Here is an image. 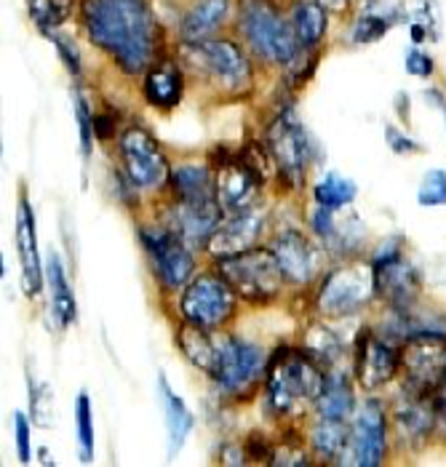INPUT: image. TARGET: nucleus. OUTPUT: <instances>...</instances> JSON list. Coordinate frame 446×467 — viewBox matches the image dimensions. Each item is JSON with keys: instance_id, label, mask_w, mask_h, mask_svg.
<instances>
[{"instance_id": "1", "label": "nucleus", "mask_w": 446, "mask_h": 467, "mask_svg": "<svg viewBox=\"0 0 446 467\" xmlns=\"http://www.w3.org/2000/svg\"><path fill=\"white\" fill-rule=\"evenodd\" d=\"M83 27L118 70L140 75L155 65L158 25L145 0H83Z\"/></svg>"}, {"instance_id": "2", "label": "nucleus", "mask_w": 446, "mask_h": 467, "mask_svg": "<svg viewBox=\"0 0 446 467\" xmlns=\"http://www.w3.org/2000/svg\"><path fill=\"white\" fill-rule=\"evenodd\" d=\"M327 374L321 363L299 353V350H281L264 368V409L275 420L297 417L307 406L316 403L324 390Z\"/></svg>"}, {"instance_id": "3", "label": "nucleus", "mask_w": 446, "mask_h": 467, "mask_svg": "<svg viewBox=\"0 0 446 467\" xmlns=\"http://www.w3.org/2000/svg\"><path fill=\"white\" fill-rule=\"evenodd\" d=\"M238 27L249 48L273 65H292L299 54V43L292 30V22L281 16V11L267 0H241Z\"/></svg>"}, {"instance_id": "4", "label": "nucleus", "mask_w": 446, "mask_h": 467, "mask_svg": "<svg viewBox=\"0 0 446 467\" xmlns=\"http://www.w3.org/2000/svg\"><path fill=\"white\" fill-rule=\"evenodd\" d=\"M264 150L273 161V169L292 190L302 187L307 169L316 158V144L302 126L295 109H281L264 134Z\"/></svg>"}, {"instance_id": "5", "label": "nucleus", "mask_w": 446, "mask_h": 467, "mask_svg": "<svg viewBox=\"0 0 446 467\" xmlns=\"http://www.w3.org/2000/svg\"><path fill=\"white\" fill-rule=\"evenodd\" d=\"M217 267H220V275L238 294V299L252 302V305L275 299L284 284V273L278 267L273 249L254 246V249L217 259Z\"/></svg>"}, {"instance_id": "6", "label": "nucleus", "mask_w": 446, "mask_h": 467, "mask_svg": "<svg viewBox=\"0 0 446 467\" xmlns=\"http://www.w3.org/2000/svg\"><path fill=\"white\" fill-rule=\"evenodd\" d=\"M118 161L120 174L134 184V190H161L171 177L163 147L142 126H126L118 131Z\"/></svg>"}, {"instance_id": "7", "label": "nucleus", "mask_w": 446, "mask_h": 467, "mask_svg": "<svg viewBox=\"0 0 446 467\" xmlns=\"http://www.w3.org/2000/svg\"><path fill=\"white\" fill-rule=\"evenodd\" d=\"M140 244L148 254L150 270L166 291L185 288L195 273V256L185 241L166 224L140 227Z\"/></svg>"}, {"instance_id": "8", "label": "nucleus", "mask_w": 446, "mask_h": 467, "mask_svg": "<svg viewBox=\"0 0 446 467\" xmlns=\"http://www.w3.org/2000/svg\"><path fill=\"white\" fill-rule=\"evenodd\" d=\"M235 305H238V294L223 275L203 273L182 288L180 316L187 324L217 331L235 316Z\"/></svg>"}, {"instance_id": "9", "label": "nucleus", "mask_w": 446, "mask_h": 467, "mask_svg": "<svg viewBox=\"0 0 446 467\" xmlns=\"http://www.w3.org/2000/svg\"><path fill=\"white\" fill-rule=\"evenodd\" d=\"M182 48L192 70L201 72L206 80H214L227 91H241L252 83V62L238 43L209 37L201 43H185Z\"/></svg>"}, {"instance_id": "10", "label": "nucleus", "mask_w": 446, "mask_h": 467, "mask_svg": "<svg viewBox=\"0 0 446 467\" xmlns=\"http://www.w3.org/2000/svg\"><path fill=\"white\" fill-rule=\"evenodd\" d=\"M374 296L372 265L347 262L332 270L318 286V313L327 318L356 316Z\"/></svg>"}, {"instance_id": "11", "label": "nucleus", "mask_w": 446, "mask_h": 467, "mask_svg": "<svg viewBox=\"0 0 446 467\" xmlns=\"http://www.w3.org/2000/svg\"><path fill=\"white\" fill-rule=\"evenodd\" d=\"M374 294H379L393 310L414 307L420 296V273L404 256L401 238H388L372 259Z\"/></svg>"}, {"instance_id": "12", "label": "nucleus", "mask_w": 446, "mask_h": 467, "mask_svg": "<svg viewBox=\"0 0 446 467\" xmlns=\"http://www.w3.org/2000/svg\"><path fill=\"white\" fill-rule=\"evenodd\" d=\"M264 368H267V358H264V350L260 345H254L249 339L227 337V339H220V345H217V358L209 368V379L223 393L235 396V393L252 388Z\"/></svg>"}, {"instance_id": "13", "label": "nucleus", "mask_w": 446, "mask_h": 467, "mask_svg": "<svg viewBox=\"0 0 446 467\" xmlns=\"http://www.w3.org/2000/svg\"><path fill=\"white\" fill-rule=\"evenodd\" d=\"M388 449V417L377 398H367L356 414L347 435V446L339 457L342 465L377 467L385 460Z\"/></svg>"}, {"instance_id": "14", "label": "nucleus", "mask_w": 446, "mask_h": 467, "mask_svg": "<svg viewBox=\"0 0 446 467\" xmlns=\"http://www.w3.org/2000/svg\"><path fill=\"white\" fill-rule=\"evenodd\" d=\"M212 171H214L217 203L223 206L224 216L254 209V203L260 198L262 180L241 161V155H235L233 150H224V152L217 150Z\"/></svg>"}, {"instance_id": "15", "label": "nucleus", "mask_w": 446, "mask_h": 467, "mask_svg": "<svg viewBox=\"0 0 446 467\" xmlns=\"http://www.w3.org/2000/svg\"><path fill=\"white\" fill-rule=\"evenodd\" d=\"M224 222L223 206L217 201H209V203H185V201H177L166 209V216L161 224H166L169 230H174L187 246L195 252V249H203L212 244L214 233L220 230V224Z\"/></svg>"}, {"instance_id": "16", "label": "nucleus", "mask_w": 446, "mask_h": 467, "mask_svg": "<svg viewBox=\"0 0 446 467\" xmlns=\"http://www.w3.org/2000/svg\"><path fill=\"white\" fill-rule=\"evenodd\" d=\"M401 366V350L390 339L377 337L372 328L358 331L356 337V379L364 390H377L388 385Z\"/></svg>"}, {"instance_id": "17", "label": "nucleus", "mask_w": 446, "mask_h": 467, "mask_svg": "<svg viewBox=\"0 0 446 467\" xmlns=\"http://www.w3.org/2000/svg\"><path fill=\"white\" fill-rule=\"evenodd\" d=\"M16 254H19V270H22V278H19L22 291L27 299H36L46 284V265H43L40 249H37L36 212L25 192L16 206Z\"/></svg>"}, {"instance_id": "18", "label": "nucleus", "mask_w": 446, "mask_h": 467, "mask_svg": "<svg viewBox=\"0 0 446 467\" xmlns=\"http://www.w3.org/2000/svg\"><path fill=\"white\" fill-rule=\"evenodd\" d=\"M273 254L278 259V267L284 273V281L289 284H310L321 270V252L318 246L302 235L299 230H286L273 241Z\"/></svg>"}, {"instance_id": "19", "label": "nucleus", "mask_w": 446, "mask_h": 467, "mask_svg": "<svg viewBox=\"0 0 446 467\" xmlns=\"http://www.w3.org/2000/svg\"><path fill=\"white\" fill-rule=\"evenodd\" d=\"M262 224H264V214L260 209H246L241 214L224 216V222L214 233L212 244L206 246V254L212 259H224V256L254 249L257 238L262 235Z\"/></svg>"}, {"instance_id": "20", "label": "nucleus", "mask_w": 446, "mask_h": 467, "mask_svg": "<svg viewBox=\"0 0 446 467\" xmlns=\"http://www.w3.org/2000/svg\"><path fill=\"white\" fill-rule=\"evenodd\" d=\"M393 422L411 443H422L430 431L436 428V411H433V393H417V390H404V398L399 400L393 411Z\"/></svg>"}, {"instance_id": "21", "label": "nucleus", "mask_w": 446, "mask_h": 467, "mask_svg": "<svg viewBox=\"0 0 446 467\" xmlns=\"http://www.w3.org/2000/svg\"><path fill=\"white\" fill-rule=\"evenodd\" d=\"M185 94V75L177 62H155L142 80V97L155 109H174Z\"/></svg>"}, {"instance_id": "22", "label": "nucleus", "mask_w": 446, "mask_h": 467, "mask_svg": "<svg viewBox=\"0 0 446 467\" xmlns=\"http://www.w3.org/2000/svg\"><path fill=\"white\" fill-rule=\"evenodd\" d=\"M407 16V8L393 0H369L367 8L358 14V19L350 27V40L356 46H369L374 40L388 36L390 27H396Z\"/></svg>"}, {"instance_id": "23", "label": "nucleus", "mask_w": 446, "mask_h": 467, "mask_svg": "<svg viewBox=\"0 0 446 467\" xmlns=\"http://www.w3.org/2000/svg\"><path fill=\"white\" fill-rule=\"evenodd\" d=\"M158 398H161V409H163L169 446H171V451H180L195 428V417L185 403V398L169 385L166 374H158Z\"/></svg>"}, {"instance_id": "24", "label": "nucleus", "mask_w": 446, "mask_h": 467, "mask_svg": "<svg viewBox=\"0 0 446 467\" xmlns=\"http://www.w3.org/2000/svg\"><path fill=\"white\" fill-rule=\"evenodd\" d=\"M230 14V0H195L180 22V36L185 43L209 40L217 30H223Z\"/></svg>"}, {"instance_id": "25", "label": "nucleus", "mask_w": 446, "mask_h": 467, "mask_svg": "<svg viewBox=\"0 0 446 467\" xmlns=\"http://www.w3.org/2000/svg\"><path fill=\"white\" fill-rule=\"evenodd\" d=\"M46 284L51 288V316L59 328H70L78 321V302H75L73 286L67 281L65 262L59 254H48L46 262Z\"/></svg>"}, {"instance_id": "26", "label": "nucleus", "mask_w": 446, "mask_h": 467, "mask_svg": "<svg viewBox=\"0 0 446 467\" xmlns=\"http://www.w3.org/2000/svg\"><path fill=\"white\" fill-rule=\"evenodd\" d=\"M169 184H171L177 201H185V203H209V201H217V192H214V171H209V166L182 163V166L171 169Z\"/></svg>"}, {"instance_id": "27", "label": "nucleus", "mask_w": 446, "mask_h": 467, "mask_svg": "<svg viewBox=\"0 0 446 467\" xmlns=\"http://www.w3.org/2000/svg\"><path fill=\"white\" fill-rule=\"evenodd\" d=\"M289 22H292V30H295L299 48H305V51L316 48L324 40L327 27H329L327 8L318 0H297L292 5V19Z\"/></svg>"}, {"instance_id": "28", "label": "nucleus", "mask_w": 446, "mask_h": 467, "mask_svg": "<svg viewBox=\"0 0 446 467\" xmlns=\"http://www.w3.org/2000/svg\"><path fill=\"white\" fill-rule=\"evenodd\" d=\"M316 411L318 417L324 420H339V422H347L353 414H356V396H353V388L347 385V379L342 374H327V382H324V390L316 398Z\"/></svg>"}, {"instance_id": "29", "label": "nucleus", "mask_w": 446, "mask_h": 467, "mask_svg": "<svg viewBox=\"0 0 446 467\" xmlns=\"http://www.w3.org/2000/svg\"><path fill=\"white\" fill-rule=\"evenodd\" d=\"M177 342H180V350L195 368L206 371L212 368V363L217 358V339L209 328H201V326L182 324L177 328Z\"/></svg>"}, {"instance_id": "30", "label": "nucleus", "mask_w": 446, "mask_h": 467, "mask_svg": "<svg viewBox=\"0 0 446 467\" xmlns=\"http://www.w3.org/2000/svg\"><path fill=\"white\" fill-rule=\"evenodd\" d=\"M347 435H350V425L347 422H339V420H324L318 417L316 428H313V451L321 457V460H337L342 457L345 446H347Z\"/></svg>"}, {"instance_id": "31", "label": "nucleus", "mask_w": 446, "mask_h": 467, "mask_svg": "<svg viewBox=\"0 0 446 467\" xmlns=\"http://www.w3.org/2000/svg\"><path fill=\"white\" fill-rule=\"evenodd\" d=\"M356 195H358L356 182L347 180V177H342V174H337V171H329L324 180L313 187V198H316V203H318V206H324V209H332V212L350 206V203L356 201Z\"/></svg>"}, {"instance_id": "32", "label": "nucleus", "mask_w": 446, "mask_h": 467, "mask_svg": "<svg viewBox=\"0 0 446 467\" xmlns=\"http://www.w3.org/2000/svg\"><path fill=\"white\" fill-rule=\"evenodd\" d=\"M73 5L75 0H27L30 19L43 36H54V30H59L70 19Z\"/></svg>"}, {"instance_id": "33", "label": "nucleus", "mask_w": 446, "mask_h": 467, "mask_svg": "<svg viewBox=\"0 0 446 467\" xmlns=\"http://www.w3.org/2000/svg\"><path fill=\"white\" fill-rule=\"evenodd\" d=\"M75 438H78L80 460L91 462L94 446H97V432H94V411H91L88 393H78V398H75Z\"/></svg>"}, {"instance_id": "34", "label": "nucleus", "mask_w": 446, "mask_h": 467, "mask_svg": "<svg viewBox=\"0 0 446 467\" xmlns=\"http://www.w3.org/2000/svg\"><path fill=\"white\" fill-rule=\"evenodd\" d=\"M411 43H428V40H439L441 36V11L436 5V0H420L417 8L411 11L410 22Z\"/></svg>"}, {"instance_id": "35", "label": "nucleus", "mask_w": 446, "mask_h": 467, "mask_svg": "<svg viewBox=\"0 0 446 467\" xmlns=\"http://www.w3.org/2000/svg\"><path fill=\"white\" fill-rule=\"evenodd\" d=\"M305 342H307V356H313L321 366H335L337 358H342V353H345L342 339L327 326H313L307 331Z\"/></svg>"}, {"instance_id": "36", "label": "nucleus", "mask_w": 446, "mask_h": 467, "mask_svg": "<svg viewBox=\"0 0 446 467\" xmlns=\"http://www.w3.org/2000/svg\"><path fill=\"white\" fill-rule=\"evenodd\" d=\"M75 120H78L80 155H83V161H88L91 152H94V137H97V131H94V115H91V108H88V99L80 91H75Z\"/></svg>"}, {"instance_id": "37", "label": "nucleus", "mask_w": 446, "mask_h": 467, "mask_svg": "<svg viewBox=\"0 0 446 467\" xmlns=\"http://www.w3.org/2000/svg\"><path fill=\"white\" fill-rule=\"evenodd\" d=\"M417 203L425 209L446 206V171L444 169H430L420 187H417Z\"/></svg>"}, {"instance_id": "38", "label": "nucleus", "mask_w": 446, "mask_h": 467, "mask_svg": "<svg viewBox=\"0 0 446 467\" xmlns=\"http://www.w3.org/2000/svg\"><path fill=\"white\" fill-rule=\"evenodd\" d=\"M51 43H54L57 54L62 59V65L73 75H80L83 72V54H80V48H78V43H75L73 37L65 36V33L62 36H51Z\"/></svg>"}, {"instance_id": "39", "label": "nucleus", "mask_w": 446, "mask_h": 467, "mask_svg": "<svg viewBox=\"0 0 446 467\" xmlns=\"http://www.w3.org/2000/svg\"><path fill=\"white\" fill-rule=\"evenodd\" d=\"M14 438H16V454L22 465H30L33 460V435H30V420L25 411L14 414Z\"/></svg>"}, {"instance_id": "40", "label": "nucleus", "mask_w": 446, "mask_h": 467, "mask_svg": "<svg viewBox=\"0 0 446 467\" xmlns=\"http://www.w3.org/2000/svg\"><path fill=\"white\" fill-rule=\"evenodd\" d=\"M30 403H33V417H36V422H40L43 428H48L51 425V393H48V388L43 385V382H36L33 377H30Z\"/></svg>"}, {"instance_id": "41", "label": "nucleus", "mask_w": 446, "mask_h": 467, "mask_svg": "<svg viewBox=\"0 0 446 467\" xmlns=\"http://www.w3.org/2000/svg\"><path fill=\"white\" fill-rule=\"evenodd\" d=\"M310 227H313V233H316V235H318L324 244H329L337 233L335 212H332V209H324V206H318V209L310 214Z\"/></svg>"}, {"instance_id": "42", "label": "nucleus", "mask_w": 446, "mask_h": 467, "mask_svg": "<svg viewBox=\"0 0 446 467\" xmlns=\"http://www.w3.org/2000/svg\"><path fill=\"white\" fill-rule=\"evenodd\" d=\"M404 65H407V72L414 75V78H430L433 70H436V65H433V57L430 54H425L420 46H414L407 51V59H404Z\"/></svg>"}, {"instance_id": "43", "label": "nucleus", "mask_w": 446, "mask_h": 467, "mask_svg": "<svg viewBox=\"0 0 446 467\" xmlns=\"http://www.w3.org/2000/svg\"><path fill=\"white\" fill-rule=\"evenodd\" d=\"M385 140H388V147H390L396 155H411V152L420 150V144L414 142L411 137H407L401 129H396V126H388V129H385Z\"/></svg>"}, {"instance_id": "44", "label": "nucleus", "mask_w": 446, "mask_h": 467, "mask_svg": "<svg viewBox=\"0 0 446 467\" xmlns=\"http://www.w3.org/2000/svg\"><path fill=\"white\" fill-rule=\"evenodd\" d=\"M94 131H97L99 140H110L115 134V118L112 115H97L94 118Z\"/></svg>"}, {"instance_id": "45", "label": "nucleus", "mask_w": 446, "mask_h": 467, "mask_svg": "<svg viewBox=\"0 0 446 467\" xmlns=\"http://www.w3.org/2000/svg\"><path fill=\"white\" fill-rule=\"evenodd\" d=\"M425 99L433 105V108L439 109L441 115H444V123H446V99H444V94L441 91H436V88H430V91H425Z\"/></svg>"}, {"instance_id": "46", "label": "nucleus", "mask_w": 446, "mask_h": 467, "mask_svg": "<svg viewBox=\"0 0 446 467\" xmlns=\"http://www.w3.org/2000/svg\"><path fill=\"white\" fill-rule=\"evenodd\" d=\"M396 105H399L396 112H399L401 118H407V120H410V97H407V94H399V97H396Z\"/></svg>"}, {"instance_id": "47", "label": "nucleus", "mask_w": 446, "mask_h": 467, "mask_svg": "<svg viewBox=\"0 0 446 467\" xmlns=\"http://www.w3.org/2000/svg\"><path fill=\"white\" fill-rule=\"evenodd\" d=\"M327 11H342V8H347V3L350 0H318Z\"/></svg>"}]
</instances>
